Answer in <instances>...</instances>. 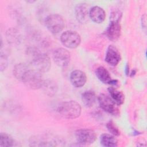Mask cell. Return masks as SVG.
I'll use <instances>...</instances> for the list:
<instances>
[{
    "instance_id": "20",
    "label": "cell",
    "mask_w": 147,
    "mask_h": 147,
    "mask_svg": "<svg viewBox=\"0 0 147 147\" xmlns=\"http://www.w3.org/2000/svg\"><path fill=\"white\" fill-rule=\"evenodd\" d=\"M15 145L14 140L7 133H1L0 135V146L10 147Z\"/></svg>"
},
{
    "instance_id": "4",
    "label": "cell",
    "mask_w": 147,
    "mask_h": 147,
    "mask_svg": "<svg viewBox=\"0 0 147 147\" xmlns=\"http://www.w3.org/2000/svg\"><path fill=\"white\" fill-rule=\"evenodd\" d=\"M121 17V13L119 11H115L111 13V21L106 30V35L111 41H115L120 37L121 27L119 20Z\"/></svg>"
},
{
    "instance_id": "11",
    "label": "cell",
    "mask_w": 147,
    "mask_h": 147,
    "mask_svg": "<svg viewBox=\"0 0 147 147\" xmlns=\"http://www.w3.org/2000/svg\"><path fill=\"white\" fill-rule=\"evenodd\" d=\"M70 82L71 84L76 87H83L87 80V76L86 74L81 70H75L71 73Z\"/></svg>"
},
{
    "instance_id": "18",
    "label": "cell",
    "mask_w": 147,
    "mask_h": 147,
    "mask_svg": "<svg viewBox=\"0 0 147 147\" xmlns=\"http://www.w3.org/2000/svg\"><path fill=\"white\" fill-rule=\"evenodd\" d=\"M41 87L45 94L51 96L54 95L57 90V86L56 83L55 82L50 80H44Z\"/></svg>"
},
{
    "instance_id": "2",
    "label": "cell",
    "mask_w": 147,
    "mask_h": 147,
    "mask_svg": "<svg viewBox=\"0 0 147 147\" xmlns=\"http://www.w3.org/2000/svg\"><path fill=\"white\" fill-rule=\"evenodd\" d=\"M27 56L29 64L40 72H48L51 67V62L47 54L34 47H30L27 50Z\"/></svg>"
},
{
    "instance_id": "12",
    "label": "cell",
    "mask_w": 147,
    "mask_h": 147,
    "mask_svg": "<svg viewBox=\"0 0 147 147\" xmlns=\"http://www.w3.org/2000/svg\"><path fill=\"white\" fill-rule=\"evenodd\" d=\"M88 4L86 3H82L78 4L75 7V16L77 20L81 24L86 23L89 17L88 7Z\"/></svg>"
},
{
    "instance_id": "17",
    "label": "cell",
    "mask_w": 147,
    "mask_h": 147,
    "mask_svg": "<svg viewBox=\"0 0 147 147\" xmlns=\"http://www.w3.org/2000/svg\"><path fill=\"white\" fill-rule=\"evenodd\" d=\"M108 91L111 96V98L118 105H121L124 103L125 95L122 91L112 87L109 88Z\"/></svg>"
},
{
    "instance_id": "19",
    "label": "cell",
    "mask_w": 147,
    "mask_h": 147,
    "mask_svg": "<svg viewBox=\"0 0 147 147\" xmlns=\"http://www.w3.org/2000/svg\"><path fill=\"white\" fill-rule=\"evenodd\" d=\"M53 142L49 141L46 139L38 137H33L30 140V144L31 146H55V144Z\"/></svg>"
},
{
    "instance_id": "9",
    "label": "cell",
    "mask_w": 147,
    "mask_h": 147,
    "mask_svg": "<svg viewBox=\"0 0 147 147\" xmlns=\"http://www.w3.org/2000/svg\"><path fill=\"white\" fill-rule=\"evenodd\" d=\"M53 57L57 65L61 67L67 66L71 60L70 53L67 49L63 48L56 49L53 52Z\"/></svg>"
},
{
    "instance_id": "3",
    "label": "cell",
    "mask_w": 147,
    "mask_h": 147,
    "mask_svg": "<svg viewBox=\"0 0 147 147\" xmlns=\"http://www.w3.org/2000/svg\"><path fill=\"white\" fill-rule=\"evenodd\" d=\"M81 106L77 102L69 100L61 103L57 107V111L64 118L75 119L81 114Z\"/></svg>"
},
{
    "instance_id": "7",
    "label": "cell",
    "mask_w": 147,
    "mask_h": 147,
    "mask_svg": "<svg viewBox=\"0 0 147 147\" xmlns=\"http://www.w3.org/2000/svg\"><path fill=\"white\" fill-rule=\"evenodd\" d=\"M98 100L100 107L113 115H117L119 113L118 105L109 96L102 94L98 97Z\"/></svg>"
},
{
    "instance_id": "21",
    "label": "cell",
    "mask_w": 147,
    "mask_h": 147,
    "mask_svg": "<svg viewBox=\"0 0 147 147\" xmlns=\"http://www.w3.org/2000/svg\"><path fill=\"white\" fill-rule=\"evenodd\" d=\"M20 35L17 29L11 28L7 32V39L10 43H18L20 41Z\"/></svg>"
},
{
    "instance_id": "15",
    "label": "cell",
    "mask_w": 147,
    "mask_h": 147,
    "mask_svg": "<svg viewBox=\"0 0 147 147\" xmlns=\"http://www.w3.org/2000/svg\"><path fill=\"white\" fill-rule=\"evenodd\" d=\"M95 74L98 79L103 83L110 84L112 80L109 71L103 66L98 67L96 69Z\"/></svg>"
},
{
    "instance_id": "16",
    "label": "cell",
    "mask_w": 147,
    "mask_h": 147,
    "mask_svg": "<svg viewBox=\"0 0 147 147\" xmlns=\"http://www.w3.org/2000/svg\"><path fill=\"white\" fill-rule=\"evenodd\" d=\"M100 144L106 147H115L118 145V141L113 135L103 134L100 138Z\"/></svg>"
},
{
    "instance_id": "14",
    "label": "cell",
    "mask_w": 147,
    "mask_h": 147,
    "mask_svg": "<svg viewBox=\"0 0 147 147\" xmlns=\"http://www.w3.org/2000/svg\"><path fill=\"white\" fill-rule=\"evenodd\" d=\"M96 96L94 91L88 90L84 91L82 95V100L84 106L90 107L94 105L96 101Z\"/></svg>"
},
{
    "instance_id": "6",
    "label": "cell",
    "mask_w": 147,
    "mask_h": 147,
    "mask_svg": "<svg viewBox=\"0 0 147 147\" xmlns=\"http://www.w3.org/2000/svg\"><path fill=\"white\" fill-rule=\"evenodd\" d=\"M60 40L63 45L65 47L74 49L77 48L80 45L81 38L76 32L67 30L61 35Z\"/></svg>"
},
{
    "instance_id": "8",
    "label": "cell",
    "mask_w": 147,
    "mask_h": 147,
    "mask_svg": "<svg viewBox=\"0 0 147 147\" xmlns=\"http://www.w3.org/2000/svg\"><path fill=\"white\" fill-rule=\"evenodd\" d=\"M76 140L82 145H90L95 142L96 139L95 133L88 129L78 130L75 133Z\"/></svg>"
},
{
    "instance_id": "5",
    "label": "cell",
    "mask_w": 147,
    "mask_h": 147,
    "mask_svg": "<svg viewBox=\"0 0 147 147\" xmlns=\"http://www.w3.org/2000/svg\"><path fill=\"white\" fill-rule=\"evenodd\" d=\"M47 29L52 33H58L64 28V21L59 14H52L49 15L45 21Z\"/></svg>"
},
{
    "instance_id": "13",
    "label": "cell",
    "mask_w": 147,
    "mask_h": 147,
    "mask_svg": "<svg viewBox=\"0 0 147 147\" xmlns=\"http://www.w3.org/2000/svg\"><path fill=\"white\" fill-rule=\"evenodd\" d=\"M89 17L94 22L100 24L105 21L106 14L102 8L95 6L90 9Z\"/></svg>"
},
{
    "instance_id": "10",
    "label": "cell",
    "mask_w": 147,
    "mask_h": 147,
    "mask_svg": "<svg viewBox=\"0 0 147 147\" xmlns=\"http://www.w3.org/2000/svg\"><path fill=\"white\" fill-rule=\"evenodd\" d=\"M121 60V54L118 49L113 45H109L105 56V61L112 66L117 65Z\"/></svg>"
},
{
    "instance_id": "23",
    "label": "cell",
    "mask_w": 147,
    "mask_h": 147,
    "mask_svg": "<svg viewBox=\"0 0 147 147\" xmlns=\"http://www.w3.org/2000/svg\"><path fill=\"white\" fill-rule=\"evenodd\" d=\"M0 68L1 71H3L6 69L7 66V58L5 54L1 52V56H0Z\"/></svg>"
},
{
    "instance_id": "22",
    "label": "cell",
    "mask_w": 147,
    "mask_h": 147,
    "mask_svg": "<svg viewBox=\"0 0 147 147\" xmlns=\"http://www.w3.org/2000/svg\"><path fill=\"white\" fill-rule=\"evenodd\" d=\"M106 127L109 131L113 136H118L120 134V131L119 130L118 127L112 121H110L107 123Z\"/></svg>"
},
{
    "instance_id": "24",
    "label": "cell",
    "mask_w": 147,
    "mask_h": 147,
    "mask_svg": "<svg viewBox=\"0 0 147 147\" xmlns=\"http://www.w3.org/2000/svg\"><path fill=\"white\" fill-rule=\"evenodd\" d=\"M125 72L126 75H128L129 74V66L127 65L126 67V69H125Z\"/></svg>"
},
{
    "instance_id": "25",
    "label": "cell",
    "mask_w": 147,
    "mask_h": 147,
    "mask_svg": "<svg viewBox=\"0 0 147 147\" xmlns=\"http://www.w3.org/2000/svg\"><path fill=\"white\" fill-rule=\"evenodd\" d=\"M135 74H136V71H133L131 72V76H133V75H135Z\"/></svg>"
},
{
    "instance_id": "1",
    "label": "cell",
    "mask_w": 147,
    "mask_h": 147,
    "mask_svg": "<svg viewBox=\"0 0 147 147\" xmlns=\"http://www.w3.org/2000/svg\"><path fill=\"white\" fill-rule=\"evenodd\" d=\"M41 74L29 63L17 64L13 69L15 77L31 89H38L42 87L44 80Z\"/></svg>"
}]
</instances>
